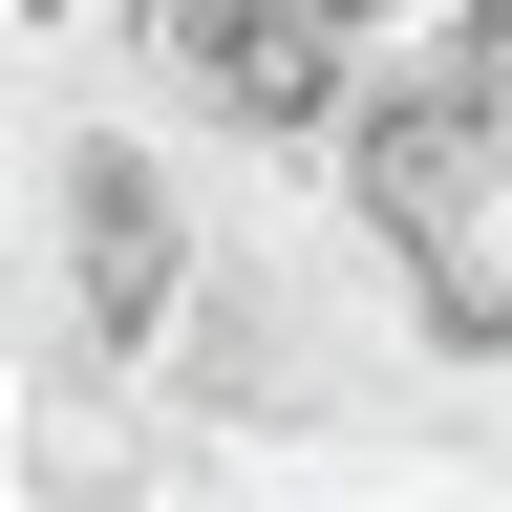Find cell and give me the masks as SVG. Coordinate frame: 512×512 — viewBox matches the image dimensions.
Returning a JSON list of instances; mask_svg holds the SVG:
<instances>
[{
	"label": "cell",
	"instance_id": "obj_2",
	"mask_svg": "<svg viewBox=\"0 0 512 512\" xmlns=\"http://www.w3.org/2000/svg\"><path fill=\"white\" fill-rule=\"evenodd\" d=\"M43 214H64V342H86V363H150L171 299H192V256H214V235H192V192H171V150L86 107V128L43 150Z\"/></svg>",
	"mask_w": 512,
	"mask_h": 512
},
{
	"label": "cell",
	"instance_id": "obj_1",
	"mask_svg": "<svg viewBox=\"0 0 512 512\" xmlns=\"http://www.w3.org/2000/svg\"><path fill=\"white\" fill-rule=\"evenodd\" d=\"M320 192L384 235V278H406V320L448 363H512V86H470L448 43H406L320 128Z\"/></svg>",
	"mask_w": 512,
	"mask_h": 512
}]
</instances>
